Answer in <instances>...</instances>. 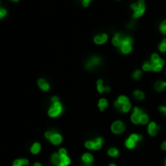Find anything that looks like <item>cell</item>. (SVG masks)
<instances>
[{"label":"cell","instance_id":"1","mask_svg":"<svg viewBox=\"0 0 166 166\" xmlns=\"http://www.w3.org/2000/svg\"><path fill=\"white\" fill-rule=\"evenodd\" d=\"M63 109L62 104L60 102H55V103L52 104V106L50 107L49 111H48V114H49L50 117H57L61 114Z\"/></svg>","mask_w":166,"mask_h":166},{"label":"cell","instance_id":"2","mask_svg":"<svg viewBox=\"0 0 166 166\" xmlns=\"http://www.w3.org/2000/svg\"><path fill=\"white\" fill-rule=\"evenodd\" d=\"M45 137L47 138L48 140H50V142L52 143L53 145H60L63 140L62 136L54 131H47L45 133Z\"/></svg>","mask_w":166,"mask_h":166},{"label":"cell","instance_id":"3","mask_svg":"<svg viewBox=\"0 0 166 166\" xmlns=\"http://www.w3.org/2000/svg\"><path fill=\"white\" fill-rule=\"evenodd\" d=\"M143 114V111H141L140 109L138 108H135L134 109V111H133V114L131 116V120L133 123L135 124H139L141 123V116Z\"/></svg>","mask_w":166,"mask_h":166},{"label":"cell","instance_id":"4","mask_svg":"<svg viewBox=\"0 0 166 166\" xmlns=\"http://www.w3.org/2000/svg\"><path fill=\"white\" fill-rule=\"evenodd\" d=\"M124 129H125V126L123 122L121 121H115L111 125V131L115 133V134H120V133L124 131Z\"/></svg>","mask_w":166,"mask_h":166},{"label":"cell","instance_id":"5","mask_svg":"<svg viewBox=\"0 0 166 166\" xmlns=\"http://www.w3.org/2000/svg\"><path fill=\"white\" fill-rule=\"evenodd\" d=\"M145 12V3L143 0H140L138 3V8L136 11L134 12V18H139L141 17Z\"/></svg>","mask_w":166,"mask_h":166},{"label":"cell","instance_id":"6","mask_svg":"<svg viewBox=\"0 0 166 166\" xmlns=\"http://www.w3.org/2000/svg\"><path fill=\"white\" fill-rule=\"evenodd\" d=\"M38 86L40 87V89L43 91H48L50 89V85H49V83L47 82V81L45 80V79H43V78H40L39 80H38Z\"/></svg>","mask_w":166,"mask_h":166},{"label":"cell","instance_id":"7","mask_svg":"<svg viewBox=\"0 0 166 166\" xmlns=\"http://www.w3.org/2000/svg\"><path fill=\"white\" fill-rule=\"evenodd\" d=\"M100 63H101V59L98 57H94V58H92L91 60H89V62L87 63V65H86V68H92L93 66H98Z\"/></svg>","mask_w":166,"mask_h":166},{"label":"cell","instance_id":"8","mask_svg":"<svg viewBox=\"0 0 166 166\" xmlns=\"http://www.w3.org/2000/svg\"><path fill=\"white\" fill-rule=\"evenodd\" d=\"M94 160V157L93 155L90 154H84L83 156H82V161L83 163L85 164L86 166H89L91 164L92 162H93Z\"/></svg>","mask_w":166,"mask_h":166},{"label":"cell","instance_id":"9","mask_svg":"<svg viewBox=\"0 0 166 166\" xmlns=\"http://www.w3.org/2000/svg\"><path fill=\"white\" fill-rule=\"evenodd\" d=\"M163 65H164V61H163L162 59H160V60L157 61L156 63H152V70H154V71H160V70H161Z\"/></svg>","mask_w":166,"mask_h":166},{"label":"cell","instance_id":"10","mask_svg":"<svg viewBox=\"0 0 166 166\" xmlns=\"http://www.w3.org/2000/svg\"><path fill=\"white\" fill-rule=\"evenodd\" d=\"M51 161L52 163L56 166H59L61 164V161H62V155L60 154H54L52 155V157H51Z\"/></svg>","mask_w":166,"mask_h":166},{"label":"cell","instance_id":"11","mask_svg":"<svg viewBox=\"0 0 166 166\" xmlns=\"http://www.w3.org/2000/svg\"><path fill=\"white\" fill-rule=\"evenodd\" d=\"M29 165V160L25 158H18V159L14 160L12 166H27Z\"/></svg>","mask_w":166,"mask_h":166},{"label":"cell","instance_id":"12","mask_svg":"<svg viewBox=\"0 0 166 166\" xmlns=\"http://www.w3.org/2000/svg\"><path fill=\"white\" fill-rule=\"evenodd\" d=\"M157 130H158V127L157 125L154 123V122H152V123H150L149 125V128H148V131L152 136H154V135H156L157 133Z\"/></svg>","mask_w":166,"mask_h":166},{"label":"cell","instance_id":"13","mask_svg":"<svg viewBox=\"0 0 166 166\" xmlns=\"http://www.w3.org/2000/svg\"><path fill=\"white\" fill-rule=\"evenodd\" d=\"M40 150H41V145L39 144V143H34L31 148H30V152H31L32 154H37L38 152H40Z\"/></svg>","mask_w":166,"mask_h":166},{"label":"cell","instance_id":"14","mask_svg":"<svg viewBox=\"0 0 166 166\" xmlns=\"http://www.w3.org/2000/svg\"><path fill=\"white\" fill-rule=\"evenodd\" d=\"M108 40V35L107 34H101L95 37V42L97 44H103Z\"/></svg>","mask_w":166,"mask_h":166},{"label":"cell","instance_id":"15","mask_svg":"<svg viewBox=\"0 0 166 166\" xmlns=\"http://www.w3.org/2000/svg\"><path fill=\"white\" fill-rule=\"evenodd\" d=\"M154 87H155V90L162 91V90H164L166 87V83L163 82V81H157V82L154 84Z\"/></svg>","mask_w":166,"mask_h":166},{"label":"cell","instance_id":"16","mask_svg":"<svg viewBox=\"0 0 166 166\" xmlns=\"http://www.w3.org/2000/svg\"><path fill=\"white\" fill-rule=\"evenodd\" d=\"M102 144H103V139H102V138H98L95 141H93L94 150H100L102 147Z\"/></svg>","mask_w":166,"mask_h":166},{"label":"cell","instance_id":"17","mask_svg":"<svg viewBox=\"0 0 166 166\" xmlns=\"http://www.w3.org/2000/svg\"><path fill=\"white\" fill-rule=\"evenodd\" d=\"M120 49L124 54H128L130 51L132 50V45L131 44H124V45L120 46Z\"/></svg>","mask_w":166,"mask_h":166},{"label":"cell","instance_id":"18","mask_svg":"<svg viewBox=\"0 0 166 166\" xmlns=\"http://www.w3.org/2000/svg\"><path fill=\"white\" fill-rule=\"evenodd\" d=\"M108 107V101L106 99H101L99 101V109L101 111H104L105 109Z\"/></svg>","mask_w":166,"mask_h":166},{"label":"cell","instance_id":"19","mask_svg":"<svg viewBox=\"0 0 166 166\" xmlns=\"http://www.w3.org/2000/svg\"><path fill=\"white\" fill-rule=\"evenodd\" d=\"M70 163V157H68V155H64V156H62V161H61V164L59 166H68Z\"/></svg>","mask_w":166,"mask_h":166},{"label":"cell","instance_id":"20","mask_svg":"<svg viewBox=\"0 0 166 166\" xmlns=\"http://www.w3.org/2000/svg\"><path fill=\"white\" fill-rule=\"evenodd\" d=\"M121 35L120 34H116L115 36H114V38L112 39V43H113V45L115 46H120V43H121Z\"/></svg>","mask_w":166,"mask_h":166},{"label":"cell","instance_id":"21","mask_svg":"<svg viewBox=\"0 0 166 166\" xmlns=\"http://www.w3.org/2000/svg\"><path fill=\"white\" fill-rule=\"evenodd\" d=\"M116 102H117V103H119L120 105H122V106H123L124 104L129 103V100H128V98H127V97H125V96H120Z\"/></svg>","mask_w":166,"mask_h":166},{"label":"cell","instance_id":"22","mask_svg":"<svg viewBox=\"0 0 166 166\" xmlns=\"http://www.w3.org/2000/svg\"><path fill=\"white\" fill-rule=\"evenodd\" d=\"M125 145H126V147L128 148V149H133V148L136 146V143H135L133 140H131L129 138L128 140H126V142H125Z\"/></svg>","mask_w":166,"mask_h":166},{"label":"cell","instance_id":"23","mask_svg":"<svg viewBox=\"0 0 166 166\" xmlns=\"http://www.w3.org/2000/svg\"><path fill=\"white\" fill-rule=\"evenodd\" d=\"M108 154L112 157H116L117 155H118V150H117L116 149H114V148H111V149L109 150Z\"/></svg>","mask_w":166,"mask_h":166},{"label":"cell","instance_id":"24","mask_svg":"<svg viewBox=\"0 0 166 166\" xmlns=\"http://www.w3.org/2000/svg\"><path fill=\"white\" fill-rule=\"evenodd\" d=\"M134 96H135V98L138 99V100H143L145 98V95H144V93H143L142 91H135L134 92Z\"/></svg>","mask_w":166,"mask_h":166},{"label":"cell","instance_id":"25","mask_svg":"<svg viewBox=\"0 0 166 166\" xmlns=\"http://www.w3.org/2000/svg\"><path fill=\"white\" fill-rule=\"evenodd\" d=\"M129 138L131 140H133V141H134L135 143H137V142H139V141H141V140H142V136H141V135H137V134H132Z\"/></svg>","mask_w":166,"mask_h":166},{"label":"cell","instance_id":"26","mask_svg":"<svg viewBox=\"0 0 166 166\" xmlns=\"http://www.w3.org/2000/svg\"><path fill=\"white\" fill-rule=\"evenodd\" d=\"M105 89H106V87H105L103 84V80H99L98 81V91L100 93H103V92H105Z\"/></svg>","mask_w":166,"mask_h":166},{"label":"cell","instance_id":"27","mask_svg":"<svg viewBox=\"0 0 166 166\" xmlns=\"http://www.w3.org/2000/svg\"><path fill=\"white\" fill-rule=\"evenodd\" d=\"M130 109H131V104H130V103H126V104H124L123 106H122L121 111L127 112V111H130Z\"/></svg>","mask_w":166,"mask_h":166},{"label":"cell","instance_id":"28","mask_svg":"<svg viewBox=\"0 0 166 166\" xmlns=\"http://www.w3.org/2000/svg\"><path fill=\"white\" fill-rule=\"evenodd\" d=\"M148 122H149V116L147 115V114H142L141 116V123L142 124H147Z\"/></svg>","mask_w":166,"mask_h":166},{"label":"cell","instance_id":"29","mask_svg":"<svg viewBox=\"0 0 166 166\" xmlns=\"http://www.w3.org/2000/svg\"><path fill=\"white\" fill-rule=\"evenodd\" d=\"M143 70H146V71H150V70H152V64H149V63H146L144 66H143Z\"/></svg>","mask_w":166,"mask_h":166},{"label":"cell","instance_id":"30","mask_svg":"<svg viewBox=\"0 0 166 166\" xmlns=\"http://www.w3.org/2000/svg\"><path fill=\"white\" fill-rule=\"evenodd\" d=\"M85 147L89 150H94V145H93V141H88L85 143Z\"/></svg>","mask_w":166,"mask_h":166},{"label":"cell","instance_id":"31","mask_svg":"<svg viewBox=\"0 0 166 166\" xmlns=\"http://www.w3.org/2000/svg\"><path fill=\"white\" fill-rule=\"evenodd\" d=\"M141 74L142 72L140 70H136L134 73H133V77H134L135 79H139L140 77H141Z\"/></svg>","mask_w":166,"mask_h":166},{"label":"cell","instance_id":"32","mask_svg":"<svg viewBox=\"0 0 166 166\" xmlns=\"http://www.w3.org/2000/svg\"><path fill=\"white\" fill-rule=\"evenodd\" d=\"M159 60H160V58L157 54H154L152 56V63H156L157 61H159Z\"/></svg>","mask_w":166,"mask_h":166},{"label":"cell","instance_id":"33","mask_svg":"<svg viewBox=\"0 0 166 166\" xmlns=\"http://www.w3.org/2000/svg\"><path fill=\"white\" fill-rule=\"evenodd\" d=\"M159 50L161 51V52H165L166 51V44L165 43H161V44L159 45Z\"/></svg>","mask_w":166,"mask_h":166},{"label":"cell","instance_id":"34","mask_svg":"<svg viewBox=\"0 0 166 166\" xmlns=\"http://www.w3.org/2000/svg\"><path fill=\"white\" fill-rule=\"evenodd\" d=\"M6 10L5 9H0V19H2L3 17L6 16Z\"/></svg>","mask_w":166,"mask_h":166},{"label":"cell","instance_id":"35","mask_svg":"<svg viewBox=\"0 0 166 166\" xmlns=\"http://www.w3.org/2000/svg\"><path fill=\"white\" fill-rule=\"evenodd\" d=\"M59 154L62 155V156H64V155H66V150L65 149H61L60 150H59Z\"/></svg>","mask_w":166,"mask_h":166},{"label":"cell","instance_id":"36","mask_svg":"<svg viewBox=\"0 0 166 166\" xmlns=\"http://www.w3.org/2000/svg\"><path fill=\"white\" fill-rule=\"evenodd\" d=\"M160 30H161V32L163 33V34H166V27H165L161 25V27H160Z\"/></svg>","mask_w":166,"mask_h":166},{"label":"cell","instance_id":"37","mask_svg":"<svg viewBox=\"0 0 166 166\" xmlns=\"http://www.w3.org/2000/svg\"><path fill=\"white\" fill-rule=\"evenodd\" d=\"M160 111H161L163 113H165L166 114V107H160Z\"/></svg>","mask_w":166,"mask_h":166},{"label":"cell","instance_id":"38","mask_svg":"<svg viewBox=\"0 0 166 166\" xmlns=\"http://www.w3.org/2000/svg\"><path fill=\"white\" fill-rule=\"evenodd\" d=\"M90 1H91V0H83V5H84V6H87Z\"/></svg>","mask_w":166,"mask_h":166},{"label":"cell","instance_id":"39","mask_svg":"<svg viewBox=\"0 0 166 166\" xmlns=\"http://www.w3.org/2000/svg\"><path fill=\"white\" fill-rule=\"evenodd\" d=\"M55 102H59L58 97H53V98H52V103H55Z\"/></svg>","mask_w":166,"mask_h":166},{"label":"cell","instance_id":"40","mask_svg":"<svg viewBox=\"0 0 166 166\" xmlns=\"http://www.w3.org/2000/svg\"><path fill=\"white\" fill-rule=\"evenodd\" d=\"M161 148H162V150H166V141L163 143L162 146H161Z\"/></svg>","mask_w":166,"mask_h":166},{"label":"cell","instance_id":"41","mask_svg":"<svg viewBox=\"0 0 166 166\" xmlns=\"http://www.w3.org/2000/svg\"><path fill=\"white\" fill-rule=\"evenodd\" d=\"M161 25H163V27H166V21L163 22L162 24H161Z\"/></svg>","mask_w":166,"mask_h":166},{"label":"cell","instance_id":"42","mask_svg":"<svg viewBox=\"0 0 166 166\" xmlns=\"http://www.w3.org/2000/svg\"><path fill=\"white\" fill-rule=\"evenodd\" d=\"M33 166H42V165L40 164V163H34V165Z\"/></svg>","mask_w":166,"mask_h":166},{"label":"cell","instance_id":"43","mask_svg":"<svg viewBox=\"0 0 166 166\" xmlns=\"http://www.w3.org/2000/svg\"><path fill=\"white\" fill-rule=\"evenodd\" d=\"M109 166H116V165H115V164H111Z\"/></svg>","mask_w":166,"mask_h":166},{"label":"cell","instance_id":"44","mask_svg":"<svg viewBox=\"0 0 166 166\" xmlns=\"http://www.w3.org/2000/svg\"><path fill=\"white\" fill-rule=\"evenodd\" d=\"M12 1H16L17 2V1H19V0H12Z\"/></svg>","mask_w":166,"mask_h":166},{"label":"cell","instance_id":"45","mask_svg":"<svg viewBox=\"0 0 166 166\" xmlns=\"http://www.w3.org/2000/svg\"><path fill=\"white\" fill-rule=\"evenodd\" d=\"M165 166H166V159H165Z\"/></svg>","mask_w":166,"mask_h":166}]
</instances>
